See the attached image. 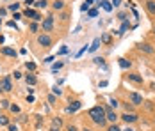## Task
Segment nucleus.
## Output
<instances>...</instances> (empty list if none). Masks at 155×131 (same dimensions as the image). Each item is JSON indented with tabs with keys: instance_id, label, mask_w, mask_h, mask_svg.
<instances>
[{
	"instance_id": "nucleus-7",
	"label": "nucleus",
	"mask_w": 155,
	"mask_h": 131,
	"mask_svg": "<svg viewBox=\"0 0 155 131\" xmlns=\"http://www.w3.org/2000/svg\"><path fill=\"white\" fill-rule=\"evenodd\" d=\"M23 14L27 16V18H32V20H34V21H41V14H39V13H38V11H34V9H29V7H27V9H25V13H23Z\"/></svg>"
},
{
	"instance_id": "nucleus-3",
	"label": "nucleus",
	"mask_w": 155,
	"mask_h": 131,
	"mask_svg": "<svg viewBox=\"0 0 155 131\" xmlns=\"http://www.w3.org/2000/svg\"><path fill=\"white\" fill-rule=\"evenodd\" d=\"M38 44L43 46V48H48V46H52V37H50L48 34H41V36L38 37Z\"/></svg>"
},
{
	"instance_id": "nucleus-2",
	"label": "nucleus",
	"mask_w": 155,
	"mask_h": 131,
	"mask_svg": "<svg viewBox=\"0 0 155 131\" xmlns=\"http://www.w3.org/2000/svg\"><path fill=\"white\" fill-rule=\"evenodd\" d=\"M0 90H2V92H11V90H13L11 76H4V78H0Z\"/></svg>"
},
{
	"instance_id": "nucleus-27",
	"label": "nucleus",
	"mask_w": 155,
	"mask_h": 131,
	"mask_svg": "<svg viewBox=\"0 0 155 131\" xmlns=\"http://www.w3.org/2000/svg\"><path fill=\"white\" fill-rule=\"evenodd\" d=\"M86 46H87V44H86ZM86 46H82V48H80V50H78V53L77 55H75V57H82V55H84V53H86V51H87V48H86Z\"/></svg>"
},
{
	"instance_id": "nucleus-39",
	"label": "nucleus",
	"mask_w": 155,
	"mask_h": 131,
	"mask_svg": "<svg viewBox=\"0 0 155 131\" xmlns=\"http://www.w3.org/2000/svg\"><path fill=\"white\" fill-rule=\"evenodd\" d=\"M132 108H134V104H132V103H130V104H128V103L125 104V110H127V112H132Z\"/></svg>"
},
{
	"instance_id": "nucleus-8",
	"label": "nucleus",
	"mask_w": 155,
	"mask_h": 131,
	"mask_svg": "<svg viewBox=\"0 0 155 131\" xmlns=\"http://www.w3.org/2000/svg\"><path fill=\"white\" fill-rule=\"evenodd\" d=\"M137 48H139L141 51H143V53H148V55H153V46H152V44H148V43H139L137 44Z\"/></svg>"
},
{
	"instance_id": "nucleus-31",
	"label": "nucleus",
	"mask_w": 155,
	"mask_h": 131,
	"mask_svg": "<svg viewBox=\"0 0 155 131\" xmlns=\"http://www.w3.org/2000/svg\"><path fill=\"white\" fill-rule=\"evenodd\" d=\"M80 11H82V13H86V11H89V4H86V2H84V4L80 5Z\"/></svg>"
},
{
	"instance_id": "nucleus-32",
	"label": "nucleus",
	"mask_w": 155,
	"mask_h": 131,
	"mask_svg": "<svg viewBox=\"0 0 155 131\" xmlns=\"http://www.w3.org/2000/svg\"><path fill=\"white\" fill-rule=\"evenodd\" d=\"M29 29H31V32H38V23H36V21H32Z\"/></svg>"
},
{
	"instance_id": "nucleus-40",
	"label": "nucleus",
	"mask_w": 155,
	"mask_h": 131,
	"mask_svg": "<svg viewBox=\"0 0 155 131\" xmlns=\"http://www.w3.org/2000/svg\"><path fill=\"white\" fill-rule=\"evenodd\" d=\"M66 51H68V46H62L61 50H59V55H64Z\"/></svg>"
},
{
	"instance_id": "nucleus-10",
	"label": "nucleus",
	"mask_w": 155,
	"mask_h": 131,
	"mask_svg": "<svg viewBox=\"0 0 155 131\" xmlns=\"http://www.w3.org/2000/svg\"><path fill=\"white\" fill-rule=\"evenodd\" d=\"M0 53L5 55V57H16V50L15 48H11V46H4V48H0Z\"/></svg>"
},
{
	"instance_id": "nucleus-12",
	"label": "nucleus",
	"mask_w": 155,
	"mask_h": 131,
	"mask_svg": "<svg viewBox=\"0 0 155 131\" xmlns=\"http://www.w3.org/2000/svg\"><path fill=\"white\" fill-rule=\"evenodd\" d=\"M118 64H120L121 69H130V66H132V62L127 60V58H118Z\"/></svg>"
},
{
	"instance_id": "nucleus-30",
	"label": "nucleus",
	"mask_w": 155,
	"mask_h": 131,
	"mask_svg": "<svg viewBox=\"0 0 155 131\" xmlns=\"http://www.w3.org/2000/svg\"><path fill=\"white\" fill-rule=\"evenodd\" d=\"M0 106H2V108H9L11 104H9V101H7V99H2V101H0Z\"/></svg>"
},
{
	"instance_id": "nucleus-41",
	"label": "nucleus",
	"mask_w": 155,
	"mask_h": 131,
	"mask_svg": "<svg viewBox=\"0 0 155 131\" xmlns=\"http://www.w3.org/2000/svg\"><path fill=\"white\" fill-rule=\"evenodd\" d=\"M66 131H77V128L73 124H70V126H66Z\"/></svg>"
},
{
	"instance_id": "nucleus-38",
	"label": "nucleus",
	"mask_w": 155,
	"mask_h": 131,
	"mask_svg": "<svg viewBox=\"0 0 155 131\" xmlns=\"http://www.w3.org/2000/svg\"><path fill=\"white\" fill-rule=\"evenodd\" d=\"M61 94H62V90H61V89L54 87V96H61Z\"/></svg>"
},
{
	"instance_id": "nucleus-19",
	"label": "nucleus",
	"mask_w": 155,
	"mask_h": 131,
	"mask_svg": "<svg viewBox=\"0 0 155 131\" xmlns=\"http://www.w3.org/2000/svg\"><path fill=\"white\" fill-rule=\"evenodd\" d=\"M100 44H102V43H100V37H96V39L93 41V44L87 48V51H94V50H98V46H100Z\"/></svg>"
},
{
	"instance_id": "nucleus-17",
	"label": "nucleus",
	"mask_w": 155,
	"mask_h": 131,
	"mask_svg": "<svg viewBox=\"0 0 155 131\" xmlns=\"http://www.w3.org/2000/svg\"><path fill=\"white\" fill-rule=\"evenodd\" d=\"M52 7H54L55 11H61V9H64V2H62V0H54Z\"/></svg>"
},
{
	"instance_id": "nucleus-11",
	"label": "nucleus",
	"mask_w": 155,
	"mask_h": 131,
	"mask_svg": "<svg viewBox=\"0 0 155 131\" xmlns=\"http://www.w3.org/2000/svg\"><path fill=\"white\" fill-rule=\"evenodd\" d=\"M128 82H132V83H143V76L137 73H128Z\"/></svg>"
},
{
	"instance_id": "nucleus-23",
	"label": "nucleus",
	"mask_w": 155,
	"mask_h": 131,
	"mask_svg": "<svg viewBox=\"0 0 155 131\" xmlns=\"http://www.w3.org/2000/svg\"><path fill=\"white\" fill-rule=\"evenodd\" d=\"M93 62L96 64V66H102V67H105V60H104L102 57H96V58L93 60Z\"/></svg>"
},
{
	"instance_id": "nucleus-24",
	"label": "nucleus",
	"mask_w": 155,
	"mask_h": 131,
	"mask_svg": "<svg viewBox=\"0 0 155 131\" xmlns=\"http://www.w3.org/2000/svg\"><path fill=\"white\" fill-rule=\"evenodd\" d=\"M47 5H48V2H47V0H38V2H36V7H39V9H41V7L45 9Z\"/></svg>"
},
{
	"instance_id": "nucleus-26",
	"label": "nucleus",
	"mask_w": 155,
	"mask_h": 131,
	"mask_svg": "<svg viewBox=\"0 0 155 131\" xmlns=\"http://www.w3.org/2000/svg\"><path fill=\"white\" fill-rule=\"evenodd\" d=\"M87 16H89V18H96V16H98V9H89V11H87Z\"/></svg>"
},
{
	"instance_id": "nucleus-33",
	"label": "nucleus",
	"mask_w": 155,
	"mask_h": 131,
	"mask_svg": "<svg viewBox=\"0 0 155 131\" xmlns=\"http://www.w3.org/2000/svg\"><path fill=\"white\" fill-rule=\"evenodd\" d=\"M107 131H121V129H120V128H118L116 124H110V126L107 128Z\"/></svg>"
},
{
	"instance_id": "nucleus-44",
	"label": "nucleus",
	"mask_w": 155,
	"mask_h": 131,
	"mask_svg": "<svg viewBox=\"0 0 155 131\" xmlns=\"http://www.w3.org/2000/svg\"><path fill=\"white\" fill-rule=\"evenodd\" d=\"M7 25H9L11 29H13V27H15V29H16V23H15V21H13V20H11V21H7Z\"/></svg>"
},
{
	"instance_id": "nucleus-50",
	"label": "nucleus",
	"mask_w": 155,
	"mask_h": 131,
	"mask_svg": "<svg viewBox=\"0 0 155 131\" xmlns=\"http://www.w3.org/2000/svg\"><path fill=\"white\" fill-rule=\"evenodd\" d=\"M0 27H2V20H0Z\"/></svg>"
},
{
	"instance_id": "nucleus-6",
	"label": "nucleus",
	"mask_w": 155,
	"mask_h": 131,
	"mask_svg": "<svg viewBox=\"0 0 155 131\" xmlns=\"http://www.w3.org/2000/svg\"><path fill=\"white\" fill-rule=\"evenodd\" d=\"M105 119H107L109 122H112V124H116V120L120 119V115L114 112V110H110V108H105Z\"/></svg>"
},
{
	"instance_id": "nucleus-43",
	"label": "nucleus",
	"mask_w": 155,
	"mask_h": 131,
	"mask_svg": "<svg viewBox=\"0 0 155 131\" xmlns=\"http://www.w3.org/2000/svg\"><path fill=\"white\" fill-rule=\"evenodd\" d=\"M9 131H18V128H16L15 124H9Z\"/></svg>"
},
{
	"instance_id": "nucleus-28",
	"label": "nucleus",
	"mask_w": 155,
	"mask_h": 131,
	"mask_svg": "<svg viewBox=\"0 0 155 131\" xmlns=\"http://www.w3.org/2000/svg\"><path fill=\"white\" fill-rule=\"evenodd\" d=\"M52 124H54V126H55V128H59V126H61V124H62V120H61V119H59V117H55V119H54V122H52Z\"/></svg>"
},
{
	"instance_id": "nucleus-36",
	"label": "nucleus",
	"mask_w": 155,
	"mask_h": 131,
	"mask_svg": "<svg viewBox=\"0 0 155 131\" xmlns=\"http://www.w3.org/2000/svg\"><path fill=\"white\" fill-rule=\"evenodd\" d=\"M27 69L34 71V69H36V64H34V62H27Z\"/></svg>"
},
{
	"instance_id": "nucleus-51",
	"label": "nucleus",
	"mask_w": 155,
	"mask_h": 131,
	"mask_svg": "<svg viewBox=\"0 0 155 131\" xmlns=\"http://www.w3.org/2000/svg\"><path fill=\"white\" fill-rule=\"evenodd\" d=\"M153 34H155V27H153Z\"/></svg>"
},
{
	"instance_id": "nucleus-25",
	"label": "nucleus",
	"mask_w": 155,
	"mask_h": 131,
	"mask_svg": "<svg viewBox=\"0 0 155 131\" xmlns=\"http://www.w3.org/2000/svg\"><path fill=\"white\" fill-rule=\"evenodd\" d=\"M7 9L15 13V11H18V9H20V4H9V5H7Z\"/></svg>"
},
{
	"instance_id": "nucleus-9",
	"label": "nucleus",
	"mask_w": 155,
	"mask_h": 131,
	"mask_svg": "<svg viewBox=\"0 0 155 131\" xmlns=\"http://www.w3.org/2000/svg\"><path fill=\"white\" fill-rule=\"evenodd\" d=\"M52 29H54V16H47L43 20V30L45 32H50Z\"/></svg>"
},
{
	"instance_id": "nucleus-5",
	"label": "nucleus",
	"mask_w": 155,
	"mask_h": 131,
	"mask_svg": "<svg viewBox=\"0 0 155 131\" xmlns=\"http://www.w3.org/2000/svg\"><path fill=\"white\" fill-rule=\"evenodd\" d=\"M121 119H123L127 124H132V122H136L139 117H137V114H134V112H125L123 115H121Z\"/></svg>"
},
{
	"instance_id": "nucleus-1",
	"label": "nucleus",
	"mask_w": 155,
	"mask_h": 131,
	"mask_svg": "<svg viewBox=\"0 0 155 131\" xmlns=\"http://www.w3.org/2000/svg\"><path fill=\"white\" fill-rule=\"evenodd\" d=\"M87 115H89V119L93 120L94 124H98V126H105V122H107V119H105V106H102V104L89 108Z\"/></svg>"
},
{
	"instance_id": "nucleus-15",
	"label": "nucleus",
	"mask_w": 155,
	"mask_h": 131,
	"mask_svg": "<svg viewBox=\"0 0 155 131\" xmlns=\"http://www.w3.org/2000/svg\"><path fill=\"white\" fill-rule=\"evenodd\" d=\"M25 82H27L29 85H36V82H38V78H36V76H34L32 73H29L27 76H25Z\"/></svg>"
},
{
	"instance_id": "nucleus-20",
	"label": "nucleus",
	"mask_w": 155,
	"mask_h": 131,
	"mask_svg": "<svg viewBox=\"0 0 155 131\" xmlns=\"http://www.w3.org/2000/svg\"><path fill=\"white\" fill-rule=\"evenodd\" d=\"M128 29H130V23H128V21H123V23H121V29H120V32H116V34H118V36H121V34H125Z\"/></svg>"
},
{
	"instance_id": "nucleus-49",
	"label": "nucleus",
	"mask_w": 155,
	"mask_h": 131,
	"mask_svg": "<svg viewBox=\"0 0 155 131\" xmlns=\"http://www.w3.org/2000/svg\"><path fill=\"white\" fill-rule=\"evenodd\" d=\"M82 131H91V129H89V128H84V129H82Z\"/></svg>"
},
{
	"instance_id": "nucleus-45",
	"label": "nucleus",
	"mask_w": 155,
	"mask_h": 131,
	"mask_svg": "<svg viewBox=\"0 0 155 131\" xmlns=\"http://www.w3.org/2000/svg\"><path fill=\"white\" fill-rule=\"evenodd\" d=\"M52 60H54V57H47V58H45V62H47V64H50Z\"/></svg>"
},
{
	"instance_id": "nucleus-18",
	"label": "nucleus",
	"mask_w": 155,
	"mask_h": 131,
	"mask_svg": "<svg viewBox=\"0 0 155 131\" xmlns=\"http://www.w3.org/2000/svg\"><path fill=\"white\" fill-rule=\"evenodd\" d=\"M100 4H102V9H104V11H107V13H110V11H112V4H110V2H107V0H102Z\"/></svg>"
},
{
	"instance_id": "nucleus-35",
	"label": "nucleus",
	"mask_w": 155,
	"mask_h": 131,
	"mask_svg": "<svg viewBox=\"0 0 155 131\" xmlns=\"http://www.w3.org/2000/svg\"><path fill=\"white\" fill-rule=\"evenodd\" d=\"M127 13H120V14H118V18H120V20H121V21H127Z\"/></svg>"
},
{
	"instance_id": "nucleus-34",
	"label": "nucleus",
	"mask_w": 155,
	"mask_h": 131,
	"mask_svg": "<svg viewBox=\"0 0 155 131\" xmlns=\"http://www.w3.org/2000/svg\"><path fill=\"white\" fill-rule=\"evenodd\" d=\"M9 108H11V112H15V114H18V112H20V106H18V104H11Z\"/></svg>"
},
{
	"instance_id": "nucleus-4",
	"label": "nucleus",
	"mask_w": 155,
	"mask_h": 131,
	"mask_svg": "<svg viewBox=\"0 0 155 131\" xmlns=\"http://www.w3.org/2000/svg\"><path fill=\"white\" fill-rule=\"evenodd\" d=\"M128 101L132 103L134 106L143 104V96H141V94H137V92H128Z\"/></svg>"
},
{
	"instance_id": "nucleus-22",
	"label": "nucleus",
	"mask_w": 155,
	"mask_h": 131,
	"mask_svg": "<svg viewBox=\"0 0 155 131\" xmlns=\"http://www.w3.org/2000/svg\"><path fill=\"white\" fill-rule=\"evenodd\" d=\"M0 126H9V117L0 115Z\"/></svg>"
},
{
	"instance_id": "nucleus-47",
	"label": "nucleus",
	"mask_w": 155,
	"mask_h": 131,
	"mask_svg": "<svg viewBox=\"0 0 155 131\" xmlns=\"http://www.w3.org/2000/svg\"><path fill=\"white\" fill-rule=\"evenodd\" d=\"M50 131H59V128H55V126H52V128H50Z\"/></svg>"
},
{
	"instance_id": "nucleus-46",
	"label": "nucleus",
	"mask_w": 155,
	"mask_h": 131,
	"mask_svg": "<svg viewBox=\"0 0 155 131\" xmlns=\"http://www.w3.org/2000/svg\"><path fill=\"white\" fill-rule=\"evenodd\" d=\"M0 16H5V9H0Z\"/></svg>"
},
{
	"instance_id": "nucleus-21",
	"label": "nucleus",
	"mask_w": 155,
	"mask_h": 131,
	"mask_svg": "<svg viewBox=\"0 0 155 131\" xmlns=\"http://www.w3.org/2000/svg\"><path fill=\"white\" fill-rule=\"evenodd\" d=\"M109 106H110V108H114V110H116V108H118V106H120V101H118V99H114V98H110V101H109Z\"/></svg>"
},
{
	"instance_id": "nucleus-42",
	"label": "nucleus",
	"mask_w": 155,
	"mask_h": 131,
	"mask_svg": "<svg viewBox=\"0 0 155 131\" xmlns=\"http://www.w3.org/2000/svg\"><path fill=\"white\" fill-rule=\"evenodd\" d=\"M48 103H55V96H54V94L48 96Z\"/></svg>"
},
{
	"instance_id": "nucleus-52",
	"label": "nucleus",
	"mask_w": 155,
	"mask_h": 131,
	"mask_svg": "<svg viewBox=\"0 0 155 131\" xmlns=\"http://www.w3.org/2000/svg\"><path fill=\"white\" fill-rule=\"evenodd\" d=\"M93 2H94V0H93Z\"/></svg>"
},
{
	"instance_id": "nucleus-16",
	"label": "nucleus",
	"mask_w": 155,
	"mask_h": 131,
	"mask_svg": "<svg viewBox=\"0 0 155 131\" xmlns=\"http://www.w3.org/2000/svg\"><path fill=\"white\" fill-rule=\"evenodd\" d=\"M110 41H112V36H110V34H104V36L100 37V43L102 44H110Z\"/></svg>"
},
{
	"instance_id": "nucleus-29",
	"label": "nucleus",
	"mask_w": 155,
	"mask_h": 131,
	"mask_svg": "<svg viewBox=\"0 0 155 131\" xmlns=\"http://www.w3.org/2000/svg\"><path fill=\"white\" fill-rule=\"evenodd\" d=\"M62 66H64V62H57V64H54V67H52V69H54V71H59Z\"/></svg>"
},
{
	"instance_id": "nucleus-14",
	"label": "nucleus",
	"mask_w": 155,
	"mask_h": 131,
	"mask_svg": "<svg viewBox=\"0 0 155 131\" xmlns=\"http://www.w3.org/2000/svg\"><path fill=\"white\" fill-rule=\"evenodd\" d=\"M78 108H80V101H71V104L68 106V112L73 114V112H77Z\"/></svg>"
},
{
	"instance_id": "nucleus-37",
	"label": "nucleus",
	"mask_w": 155,
	"mask_h": 131,
	"mask_svg": "<svg viewBox=\"0 0 155 131\" xmlns=\"http://www.w3.org/2000/svg\"><path fill=\"white\" fill-rule=\"evenodd\" d=\"M110 4H112V7H118V5H121V0H110Z\"/></svg>"
},
{
	"instance_id": "nucleus-48",
	"label": "nucleus",
	"mask_w": 155,
	"mask_h": 131,
	"mask_svg": "<svg viewBox=\"0 0 155 131\" xmlns=\"http://www.w3.org/2000/svg\"><path fill=\"white\" fill-rule=\"evenodd\" d=\"M121 131H134L132 128H127V129H121Z\"/></svg>"
},
{
	"instance_id": "nucleus-13",
	"label": "nucleus",
	"mask_w": 155,
	"mask_h": 131,
	"mask_svg": "<svg viewBox=\"0 0 155 131\" xmlns=\"http://www.w3.org/2000/svg\"><path fill=\"white\" fill-rule=\"evenodd\" d=\"M146 11L150 14H155V0H148L146 2Z\"/></svg>"
}]
</instances>
